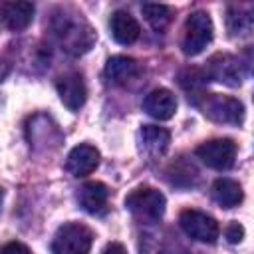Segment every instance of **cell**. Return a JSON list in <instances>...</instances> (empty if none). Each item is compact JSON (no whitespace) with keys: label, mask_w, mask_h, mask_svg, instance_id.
Segmentation results:
<instances>
[{"label":"cell","mask_w":254,"mask_h":254,"mask_svg":"<svg viewBox=\"0 0 254 254\" xmlns=\"http://www.w3.org/2000/svg\"><path fill=\"white\" fill-rule=\"evenodd\" d=\"M54 34H56L58 42L62 44V48L65 52L73 54V56L87 52L93 46V40H95V34L89 28V24L81 16H77V14L56 16V20H54Z\"/></svg>","instance_id":"obj_1"},{"label":"cell","mask_w":254,"mask_h":254,"mask_svg":"<svg viewBox=\"0 0 254 254\" xmlns=\"http://www.w3.org/2000/svg\"><path fill=\"white\" fill-rule=\"evenodd\" d=\"M165 196L153 187H139L125 198L127 210L141 222H157L165 214Z\"/></svg>","instance_id":"obj_2"},{"label":"cell","mask_w":254,"mask_h":254,"mask_svg":"<svg viewBox=\"0 0 254 254\" xmlns=\"http://www.w3.org/2000/svg\"><path fill=\"white\" fill-rule=\"evenodd\" d=\"M93 232L79 222H65L52 240V254H89Z\"/></svg>","instance_id":"obj_3"},{"label":"cell","mask_w":254,"mask_h":254,"mask_svg":"<svg viewBox=\"0 0 254 254\" xmlns=\"http://www.w3.org/2000/svg\"><path fill=\"white\" fill-rule=\"evenodd\" d=\"M214 36L212 20L206 12L198 10L192 12L185 22V36H183V52L187 56H198Z\"/></svg>","instance_id":"obj_4"},{"label":"cell","mask_w":254,"mask_h":254,"mask_svg":"<svg viewBox=\"0 0 254 254\" xmlns=\"http://www.w3.org/2000/svg\"><path fill=\"white\" fill-rule=\"evenodd\" d=\"M202 113L210 117L216 123H230V125H240L244 121V105L230 95H202V103H198Z\"/></svg>","instance_id":"obj_5"},{"label":"cell","mask_w":254,"mask_h":254,"mask_svg":"<svg viewBox=\"0 0 254 254\" xmlns=\"http://www.w3.org/2000/svg\"><path fill=\"white\" fill-rule=\"evenodd\" d=\"M179 222H181V228L185 230V234L198 242L214 244L220 234L218 222L210 214L196 210V208H185L179 216Z\"/></svg>","instance_id":"obj_6"},{"label":"cell","mask_w":254,"mask_h":254,"mask_svg":"<svg viewBox=\"0 0 254 254\" xmlns=\"http://www.w3.org/2000/svg\"><path fill=\"white\" fill-rule=\"evenodd\" d=\"M194 155L210 169L226 171L234 165L236 159V143L232 139H212L196 147Z\"/></svg>","instance_id":"obj_7"},{"label":"cell","mask_w":254,"mask_h":254,"mask_svg":"<svg viewBox=\"0 0 254 254\" xmlns=\"http://www.w3.org/2000/svg\"><path fill=\"white\" fill-rule=\"evenodd\" d=\"M206 77H212L220 83H226V85H240L242 83V77H244V71H242V65L236 58L232 56H214L210 62H208V71H206Z\"/></svg>","instance_id":"obj_8"},{"label":"cell","mask_w":254,"mask_h":254,"mask_svg":"<svg viewBox=\"0 0 254 254\" xmlns=\"http://www.w3.org/2000/svg\"><path fill=\"white\" fill-rule=\"evenodd\" d=\"M56 87H58V95H60L62 103L69 111H77L87 99V87L79 73H67V75L60 77Z\"/></svg>","instance_id":"obj_9"},{"label":"cell","mask_w":254,"mask_h":254,"mask_svg":"<svg viewBox=\"0 0 254 254\" xmlns=\"http://www.w3.org/2000/svg\"><path fill=\"white\" fill-rule=\"evenodd\" d=\"M99 165V151L93 145L81 143L77 147H73L65 159V169L69 175L73 177H85L89 173H93Z\"/></svg>","instance_id":"obj_10"},{"label":"cell","mask_w":254,"mask_h":254,"mask_svg":"<svg viewBox=\"0 0 254 254\" xmlns=\"http://www.w3.org/2000/svg\"><path fill=\"white\" fill-rule=\"evenodd\" d=\"M109 189L107 185L99 183V181H89L85 183L79 192H77V200L81 204V208L89 214H105L107 212V202H109Z\"/></svg>","instance_id":"obj_11"},{"label":"cell","mask_w":254,"mask_h":254,"mask_svg":"<svg viewBox=\"0 0 254 254\" xmlns=\"http://www.w3.org/2000/svg\"><path fill=\"white\" fill-rule=\"evenodd\" d=\"M143 109L153 117V119H159V121H167L175 115L177 111V99L175 95L165 89V87H159V89H153L145 99H143Z\"/></svg>","instance_id":"obj_12"},{"label":"cell","mask_w":254,"mask_h":254,"mask_svg":"<svg viewBox=\"0 0 254 254\" xmlns=\"http://www.w3.org/2000/svg\"><path fill=\"white\" fill-rule=\"evenodd\" d=\"M34 4L32 2H16V0H10V2H4L0 4V16H2V22L6 24V28L14 30V32H20V30H26L34 18Z\"/></svg>","instance_id":"obj_13"},{"label":"cell","mask_w":254,"mask_h":254,"mask_svg":"<svg viewBox=\"0 0 254 254\" xmlns=\"http://www.w3.org/2000/svg\"><path fill=\"white\" fill-rule=\"evenodd\" d=\"M109 28H111V36L115 42L123 44V46H129L133 44L139 34H141V28H139V22L125 10H117L111 14V20H109Z\"/></svg>","instance_id":"obj_14"},{"label":"cell","mask_w":254,"mask_h":254,"mask_svg":"<svg viewBox=\"0 0 254 254\" xmlns=\"http://www.w3.org/2000/svg\"><path fill=\"white\" fill-rule=\"evenodd\" d=\"M105 73H107V77H109L113 83L125 85L127 81L135 79V77L141 73V65H139L133 58H127V56H113V58L107 60Z\"/></svg>","instance_id":"obj_15"},{"label":"cell","mask_w":254,"mask_h":254,"mask_svg":"<svg viewBox=\"0 0 254 254\" xmlns=\"http://www.w3.org/2000/svg\"><path fill=\"white\" fill-rule=\"evenodd\" d=\"M210 194L214 198L216 204H220L222 208H234L242 202L244 198V192H242V187L232 181V179H216L212 183V189H210Z\"/></svg>","instance_id":"obj_16"},{"label":"cell","mask_w":254,"mask_h":254,"mask_svg":"<svg viewBox=\"0 0 254 254\" xmlns=\"http://www.w3.org/2000/svg\"><path fill=\"white\" fill-rule=\"evenodd\" d=\"M139 139L143 149L149 155H163L169 149L171 143V133L165 127H157V125H143L139 131Z\"/></svg>","instance_id":"obj_17"},{"label":"cell","mask_w":254,"mask_h":254,"mask_svg":"<svg viewBox=\"0 0 254 254\" xmlns=\"http://www.w3.org/2000/svg\"><path fill=\"white\" fill-rule=\"evenodd\" d=\"M141 12H143L145 20L149 22V26H151L155 32H165L167 26H169L171 20H173L171 8L165 6V4H143V6H141Z\"/></svg>","instance_id":"obj_18"},{"label":"cell","mask_w":254,"mask_h":254,"mask_svg":"<svg viewBox=\"0 0 254 254\" xmlns=\"http://www.w3.org/2000/svg\"><path fill=\"white\" fill-rule=\"evenodd\" d=\"M226 20H228V30L232 36H248L252 30V12L250 10L242 12V8L230 6Z\"/></svg>","instance_id":"obj_19"},{"label":"cell","mask_w":254,"mask_h":254,"mask_svg":"<svg viewBox=\"0 0 254 254\" xmlns=\"http://www.w3.org/2000/svg\"><path fill=\"white\" fill-rule=\"evenodd\" d=\"M224 236H226V240H228L230 244H238V242H242V238H244V226L238 224V222H230V224L226 226V230H224Z\"/></svg>","instance_id":"obj_20"},{"label":"cell","mask_w":254,"mask_h":254,"mask_svg":"<svg viewBox=\"0 0 254 254\" xmlns=\"http://www.w3.org/2000/svg\"><path fill=\"white\" fill-rule=\"evenodd\" d=\"M0 254H32V250L20 240H10L0 248Z\"/></svg>","instance_id":"obj_21"},{"label":"cell","mask_w":254,"mask_h":254,"mask_svg":"<svg viewBox=\"0 0 254 254\" xmlns=\"http://www.w3.org/2000/svg\"><path fill=\"white\" fill-rule=\"evenodd\" d=\"M101 254H127V250H125L123 244H119V242H111V244L105 246V250H103Z\"/></svg>","instance_id":"obj_22"},{"label":"cell","mask_w":254,"mask_h":254,"mask_svg":"<svg viewBox=\"0 0 254 254\" xmlns=\"http://www.w3.org/2000/svg\"><path fill=\"white\" fill-rule=\"evenodd\" d=\"M6 73H8V65H6L2 60H0V81L6 77Z\"/></svg>","instance_id":"obj_23"},{"label":"cell","mask_w":254,"mask_h":254,"mask_svg":"<svg viewBox=\"0 0 254 254\" xmlns=\"http://www.w3.org/2000/svg\"><path fill=\"white\" fill-rule=\"evenodd\" d=\"M2 198H4V190L0 189V208H2Z\"/></svg>","instance_id":"obj_24"}]
</instances>
